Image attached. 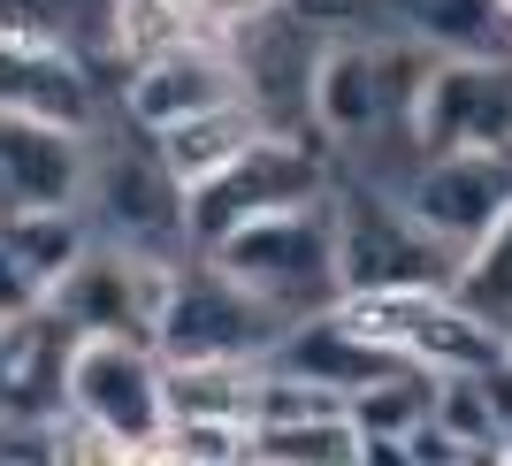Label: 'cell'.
<instances>
[{"mask_svg":"<svg viewBox=\"0 0 512 466\" xmlns=\"http://www.w3.org/2000/svg\"><path fill=\"white\" fill-rule=\"evenodd\" d=\"M337 314L360 329V337H375L383 352H398V360L428 367V375H482V367H497L512 352L505 329L497 321H482L467 306V298L451 291V283H398V291H344Z\"/></svg>","mask_w":512,"mask_h":466,"instance_id":"cell-1","label":"cell"},{"mask_svg":"<svg viewBox=\"0 0 512 466\" xmlns=\"http://www.w3.org/2000/svg\"><path fill=\"white\" fill-rule=\"evenodd\" d=\"M0 421H16V321H0Z\"/></svg>","mask_w":512,"mask_h":466,"instance_id":"cell-27","label":"cell"},{"mask_svg":"<svg viewBox=\"0 0 512 466\" xmlns=\"http://www.w3.org/2000/svg\"><path fill=\"white\" fill-rule=\"evenodd\" d=\"M321 191H329L321 153L306 146V138H291V130H268L245 161H230L222 176H207V184L184 191L192 253H214V245H222V237H237L245 222L283 214V207H306V199H321Z\"/></svg>","mask_w":512,"mask_h":466,"instance_id":"cell-7","label":"cell"},{"mask_svg":"<svg viewBox=\"0 0 512 466\" xmlns=\"http://www.w3.org/2000/svg\"><path fill=\"white\" fill-rule=\"evenodd\" d=\"M451 291L467 298V306H474L482 321H497V329L512 321V207L497 214V222H490V237H482V245H474V253L459 260Z\"/></svg>","mask_w":512,"mask_h":466,"instance_id":"cell-23","label":"cell"},{"mask_svg":"<svg viewBox=\"0 0 512 466\" xmlns=\"http://www.w3.org/2000/svg\"><path fill=\"white\" fill-rule=\"evenodd\" d=\"M276 360L283 367H299V375H314V382H329V390H367V382H383L390 367H413V360H398V352H383L375 337H360L352 321L337 314V306H321V314H299L291 329L276 337Z\"/></svg>","mask_w":512,"mask_h":466,"instance_id":"cell-15","label":"cell"},{"mask_svg":"<svg viewBox=\"0 0 512 466\" xmlns=\"http://www.w3.org/2000/svg\"><path fill=\"white\" fill-rule=\"evenodd\" d=\"M268 138V115L253 107V92L245 100H222V107H199V115H184V123L153 130V153L176 169V184L192 191L207 184V176H222L230 161H245V153Z\"/></svg>","mask_w":512,"mask_h":466,"instance_id":"cell-16","label":"cell"},{"mask_svg":"<svg viewBox=\"0 0 512 466\" xmlns=\"http://www.w3.org/2000/svg\"><path fill=\"white\" fill-rule=\"evenodd\" d=\"M153 459H253V428L245 421H207V413H176L161 436H153Z\"/></svg>","mask_w":512,"mask_h":466,"instance_id":"cell-24","label":"cell"},{"mask_svg":"<svg viewBox=\"0 0 512 466\" xmlns=\"http://www.w3.org/2000/svg\"><path fill=\"white\" fill-rule=\"evenodd\" d=\"M0 115H39V123L92 130L100 123V85L77 46L0 39Z\"/></svg>","mask_w":512,"mask_h":466,"instance_id":"cell-14","label":"cell"},{"mask_svg":"<svg viewBox=\"0 0 512 466\" xmlns=\"http://www.w3.org/2000/svg\"><path fill=\"white\" fill-rule=\"evenodd\" d=\"M92 230L123 253H146V260H184L192 253V222H184V184L176 169L146 146H107L92 161Z\"/></svg>","mask_w":512,"mask_h":466,"instance_id":"cell-8","label":"cell"},{"mask_svg":"<svg viewBox=\"0 0 512 466\" xmlns=\"http://www.w3.org/2000/svg\"><path fill=\"white\" fill-rule=\"evenodd\" d=\"M436 421L467 444V459H505V413L490 398V367L482 375H436Z\"/></svg>","mask_w":512,"mask_h":466,"instance_id":"cell-22","label":"cell"},{"mask_svg":"<svg viewBox=\"0 0 512 466\" xmlns=\"http://www.w3.org/2000/svg\"><path fill=\"white\" fill-rule=\"evenodd\" d=\"M344 413L367 428V451H375V459H398V444L436 413V375H428V367H390L383 382L352 390Z\"/></svg>","mask_w":512,"mask_h":466,"instance_id":"cell-19","label":"cell"},{"mask_svg":"<svg viewBox=\"0 0 512 466\" xmlns=\"http://www.w3.org/2000/svg\"><path fill=\"white\" fill-rule=\"evenodd\" d=\"M39 306H46V283L31 276V268H23L8 245H0V321H31Z\"/></svg>","mask_w":512,"mask_h":466,"instance_id":"cell-25","label":"cell"},{"mask_svg":"<svg viewBox=\"0 0 512 466\" xmlns=\"http://www.w3.org/2000/svg\"><path fill=\"white\" fill-rule=\"evenodd\" d=\"M253 459H283V466H367V428L352 413H306V421H268L253 428Z\"/></svg>","mask_w":512,"mask_h":466,"instance_id":"cell-20","label":"cell"},{"mask_svg":"<svg viewBox=\"0 0 512 466\" xmlns=\"http://www.w3.org/2000/svg\"><path fill=\"white\" fill-rule=\"evenodd\" d=\"M337 207V276L344 291H398V283H451L459 253L406 207V191L329 184Z\"/></svg>","mask_w":512,"mask_h":466,"instance_id":"cell-4","label":"cell"},{"mask_svg":"<svg viewBox=\"0 0 512 466\" xmlns=\"http://www.w3.org/2000/svg\"><path fill=\"white\" fill-rule=\"evenodd\" d=\"M406 207L467 260L490 237V222L512 207V153H428L406 176Z\"/></svg>","mask_w":512,"mask_h":466,"instance_id":"cell-11","label":"cell"},{"mask_svg":"<svg viewBox=\"0 0 512 466\" xmlns=\"http://www.w3.org/2000/svg\"><path fill=\"white\" fill-rule=\"evenodd\" d=\"M413 161L428 153H512V46L436 54L406 115Z\"/></svg>","mask_w":512,"mask_h":466,"instance_id":"cell-5","label":"cell"},{"mask_svg":"<svg viewBox=\"0 0 512 466\" xmlns=\"http://www.w3.org/2000/svg\"><path fill=\"white\" fill-rule=\"evenodd\" d=\"M505 344H512V321H505Z\"/></svg>","mask_w":512,"mask_h":466,"instance_id":"cell-30","label":"cell"},{"mask_svg":"<svg viewBox=\"0 0 512 466\" xmlns=\"http://www.w3.org/2000/svg\"><path fill=\"white\" fill-rule=\"evenodd\" d=\"M169 276H176V260H146V253H123V245L100 237V245L46 291V306H54L77 337H115V329H123V337H153V329H161Z\"/></svg>","mask_w":512,"mask_h":466,"instance_id":"cell-9","label":"cell"},{"mask_svg":"<svg viewBox=\"0 0 512 466\" xmlns=\"http://www.w3.org/2000/svg\"><path fill=\"white\" fill-rule=\"evenodd\" d=\"M69 413L123 444V459H153V436L169 428V360L153 337H77L69 360Z\"/></svg>","mask_w":512,"mask_h":466,"instance_id":"cell-6","label":"cell"},{"mask_svg":"<svg viewBox=\"0 0 512 466\" xmlns=\"http://www.w3.org/2000/svg\"><path fill=\"white\" fill-rule=\"evenodd\" d=\"M222 100H245V62H237L230 31H199V39H176L146 62H130V85H123V115L138 138L184 123L199 107H222Z\"/></svg>","mask_w":512,"mask_h":466,"instance_id":"cell-10","label":"cell"},{"mask_svg":"<svg viewBox=\"0 0 512 466\" xmlns=\"http://www.w3.org/2000/svg\"><path fill=\"white\" fill-rule=\"evenodd\" d=\"M92 130L39 123V115H0V214L23 207H85L92 191Z\"/></svg>","mask_w":512,"mask_h":466,"instance_id":"cell-13","label":"cell"},{"mask_svg":"<svg viewBox=\"0 0 512 466\" xmlns=\"http://www.w3.org/2000/svg\"><path fill=\"white\" fill-rule=\"evenodd\" d=\"M291 321L268 306L245 276H230L214 253H184L161 298V360H268Z\"/></svg>","mask_w":512,"mask_h":466,"instance_id":"cell-3","label":"cell"},{"mask_svg":"<svg viewBox=\"0 0 512 466\" xmlns=\"http://www.w3.org/2000/svg\"><path fill=\"white\" fill-rule=\"evenodd\" d=\"M222 31H237V23H253V16H276V8H291V0H199Z\"/></svg>","mask_w":512,"mask_h":466,"instance_id":"cell-26","label":"cell"},{"mask_svg":"<svg viewBox=\"0 0 512 466\" xmlns=\"http://www.w3.org/2000/svg\"><path fill=\"white\" fill-rule=\"evenodd\" d=\"M260 382H268V360H169V421L207 413V421L260 428Z\"/></svg>","mask_w":512,"mask_h":466,"instance_id":"cell-17","label":"cell"},{"mask_svg":"<svg viewBox=\"0 0 512 466\" xmlns=\"http://www.w3.org/2000/svg\"><path fill=\"white\" fill-rule=\"evenodd\" d=\"M390 8H398V31L436 46V54H490V46H512L497 0H390Z\"/></svg>","mask_w":512,"mask_h":466,"instance_id":"cell-21","label":"cell"},{"mask_svg":"<svg viewBox=\"0 0 512 466\" xmlns=\"http://www.w3.org/2000/svg\"><path fill=\"white\" fill-rule=\"evenodd\" d=\"M0 245L54 291L100 245V230H92V207H23V214H0Z\"/></svg>","mask_w":512,"mask_h":466,"instance_id":"cell-18","label":"cell"},{"mask_svg":"<svg viewBox=\"0 0 512 466\" xmlns=\"http://www.w3.org/2000/svg\"><path fill=\"white\" fill-rule=\"evenodd\" d=\"M214 260L245 276L283 321L299 314H321V306H337L344 298V276H337V207H329V191L306 199V207H283V214H260L245 222L237 237L214 245Z\"/></svg>","mask_w":512,"mask_h":466,"instance_id":"cell-2","label":"cell"},{"mask_svg":"<svg viewBox=\"0 0 512 466\" xmlns=\"http://www.w3.org/2000/svg\"><path fill=\"white\" fill-rule=\"evenodd\" d=\"M237 62H245V92H253V107L268 115V130H291L299 138L306 123H314V69H321V46L314 23L299 16V0L291 8H276V16H253L230 31Z\"/></svg>","mask_w":512,"mask_h":466,"instance_id":"cell-12","label":"cell"},{"mask_svg":"<svg viewBox=\"0 0 512 466\" xmlns=\"http://www.w3.org/2000/svg\"><path fill=\"white\" fill-rule=\"evenodd\" d=\"M505 459H512V428H505Z\"/></svg>","mask_w":512,"mask_h":466,"instance_id":"cell-29","label":"cell"},{"mask_svg":"<svg viewBox=\"0 0 512 466\" xmlns=\"http://www.w3.org/2000/svg\"><path fill=\"white\" fill-rule=\"evenodd\" d=\"M497 16H505V39H512V0H497Z\"/></svg>","mask_w":512,"mask_h":466,"instance_id":"cell-28","label":"cell"}]
</instances>
